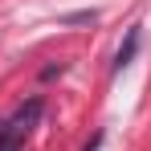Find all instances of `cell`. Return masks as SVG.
<instances>
[{
  "mask_svg": "<svg viewBox=\"0 0 151 151\" xmlns=\"http://www.w3.org/2000/svg\"><path fill=\"white\" fill-rule=\"evenodd\" d=\"M37 119H41V102H29L25 110H17V119H12V123H4V127H8V135L21 143L29 131H33V123H37Z\"/></svg>",
  "mask_w": 151,
  "mask_h": 151,
  "instance_id": "obj_1",
  "label": "cell"
},
{
  "mask_svg": "<svg viewBox=\"0 0 151 151\" xmlns=\"http://www.w3.org/2000/svg\"><path fill=\"white\" fill-rule=\"evenodd\" d=\"M135 49H139V25H135L131 33H127V41L119 45V53H114V74L131 65V57H135Z\"/></svg>",
  "mask_w": 151,
  "mask_h": 151,
  "instance_id": "obj_2",
  "label": "cell"
},
{
  "mask_svg": "<svg viewBox=\"0 0 151 151\" xmlns=\"http://www.w3.org/2000/svg\"><path fill=\"white\" fill-rule=\"evenodd\" d=\"M98 21V12H70L65 17V25H94Z\"/></svg>",
  "mask_w": 151,
  "mask_h": 151,
  "instance_id": "obj_3",
  "label": "cell"
},
{
  "mask_svg": "<svg viewBox=\"0 0 151 151\" xmlns=\"http://www.w3.org/2000/svg\"><path fill=\"white\" fill-rule=\"evenodd\" d=\"M0 151H17V139L8 135V127H0Z\"/></svg>",
  "mask_w": 151,
  "mask_h": 151,
  "instance_id": "obj_4",
  "label": "cell"
},
{
  "mask_svg": "<svg viewBox=\"0 0 151 151\" xmlns=\"http://www.w3.org/2000/svg\"><path fill=\"white\" fill-rule=\"evenodd\" d=\"M0 127H4V123H0Z\"/></svg>",
  "mask_w": 151,
  "mask_h": 151,
  "instance_id": "obj_5",
  "label": "cell"
}]
</instances>
